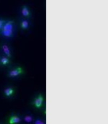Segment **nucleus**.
<instances>
[{
  "label": "nucleus",
  "instance_id": "obj_10",
  "mask_svg": "<svg viewBox=\"0 0 108 124\" xmlns=\"http://www.w3.org/2000/svg\"><path fill=\"white\" fill-rule=\"evenodd\" d=\"M33 120H34V118H33L32 116H27L24 117V120H25V122H26L27 123L32 122L33 121Z\"/></svg>",
  "mask_w": 108,
  "mask_h": 124
},
{
  "label": "nucleus",
  "instance_id": "obj_9",
  "mask_svg": "<svg viewBox=\"0 0 108 124\" xmlns=\"http://www.w3.org/2000/svg\"><path fill=\"white\" fill-rule=\"evenodd\" d=\"M20 25H21V27L24 29H27L29 27V22L27 19H22L20 23Z\"/></svg>",
  "mask_w": 108,
  "mask_h": 124
},
{
  "label": "nucleus",
  "instance_id": "obj_11",
  "mask_svg": "<svg viewBox=\"0 0 108 124\" xmlns=\"http://www.w3.org/2000/svg\"><path fill=\"white\" fill-rule=\"evenodd\" d=\"M4 23H5V20H3L2 19H0V32L3 29V25H4Z\"/></svg>",
  "mask_w": 108,
  "mask_h": 124
},
{
  "label": "nucleus",
  "instance_id": "obj_3",
  "mask_svg": "<svg viewBox=\"0 0 108 124\" xmlns=\"http://www.w3.org/2000/svg\"><path fill=\"white\" fill-rule=\"evenodd\" d=\"M1 49L2 51L3 52V53L4 54V55H6L7 57H8V58H11V49H10V48L9 47V46L7 44H2Z\"/></svg>",
  "mask_w": 108,
  "mask_h": 124
},
{
  "label": "nucleus",
  "instance_id": "obj_7",
  "mask_svg": "<svg viewBox=\"0 0 108 124\" xmlns=\"http://www.w3.org/2000/svg\"><path fill=\"white\" fill-rule=\"evenodd\" d=\"M9 58L6 56H3L0 58V64L3 65H7L9 63Z\"/></svg>",
  "mask_w": 108,
  "mask_h": 124
},
{
  "label": "nucleus",
  "instance_id": "obj_5",
  "mask_svg": "<svg viewBox=\"0 0 108 124\" xmlns=\"http://www.w3.org/2000/svg\"><path fill=\"white\" fill-rule=\"evenodd\" d=\"M21 13L24 17H30L31 15L29 9H28V8L27 6H25V5L23 6V7L22 8Z\"/></svg>",
  "mask_w": 108,
  "mask_h": 124
},
{
  "label": "nucleus",
  "instance_id": "obj_4",
  "mask_svg": "<svg viewBox=\"0 0 108 124\" xmlns=\"http://www.w3.org/2000/svg\"><path fill=\"white\" fill-rule=\"evenodd\" d=\"M43 102V97L42 95L40 94L35 99L34 104L35 107H37V108H39V107H41V106H42Z\"/></svg>",
  "mask_w": 108,
  "mask_h": 124
},
{
  "label": "nucleus",
  "instance_id": "obj_12",
  "mask_svg": "<svg viewBox=\"0 0 108 124\" xmlns=\"http://www.w3.org/2000/svg\"><path fill=\"white\" fill-rule=\"evenodd\" d=\"M35 124H45V123L43 121L40 119H37L35 122Z\"/></svg>",
  "mask_w": 108,
  "mask_h": 124
},
{
  "label": "nucleus",
  "instance_id": "obj_1",
  "mask_svg": "<svg viewBox=\"0 0 108 124\" xmlns=\"http://www.w3.org/2000/svg\"><path fill=\"white\" fill-rule=\"evenodd\" d=\"M15 27L14 23L12 20L5 21L3 29L0 33L5 38H11L14 34Z\"/></svg>",
  "mask_w": 108,
  "mask_h": 124
},
{
  "label": "nucleus",
  "instance_id": "obj_2",
  "mask_svg": "<svg viewBox=\"0 0 108 124\" xmlns=\"http://www.w3.org/2000/svg\"><path fill=\"white\" fill-rule=\"evenodd\" d=\"M22 73V68H21V67H17L16 68H14V69L9 71V72L8 73V76L11 78L17 77V76H19L20 75H21Z\"/></svg>",
  "mask_w": 108,
  "mask_h": 124
},
{
  "label": "nucleus",
  "instance_id": "obj_6",
  "mask_svg": "<svg viewBox=\"0 0 108 124\" xmlns=\"http://www.w3.org/2000/svg\"><path fill=\"white\" fill-rule=\"evenodd\" d=\"M20 121H21V119H20V117H19L18 116H13L9 118V122L10 124H19V123L20 122Z\"/></svg>",
  "mask_w": 108,
  "mask_h": 124
},
{
  "label": "nucleus",
  "instance_id": "obj_8",
  "mask_svg": "<svg viewBox=\"0 0 108 124\" xmlns=\"http://www.w3.org/2000/svg\"><path fill=\"white\" fill-rule=\"evenodd\" d=\"M14 90L13 88H12V87H7V88L4 89V94L7 97H9V96H12L14 94Z\"/></svg>",
  "mask_w": 108,
  "mask_h": 124
}]
</instances>
